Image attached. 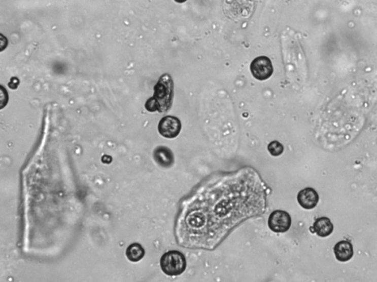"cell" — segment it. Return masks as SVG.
<instances>
[{
	"label": "cell",
	"instance_id": "3",
	"mask_svg": "<svg viewBox=\"0 0 377 282\" xmlns=\"http://www.w3.org/2000/svg\"><path fill=\"white\" fill-rule=\"evenodd\" d=\"M161 270L169 276L182 274L187 268L185 256L178 251H169L163 254L160 260Z\"/></svg>",
	"mask_w": 377,
	"mask_h": 282
},
{
	"label": "cell",
	"instance_id": "9",
	"mask_svg": "<svg viewBox=\"0 0 377 282\" xmlns=\"http://www.w3.org/2000/svg\"><path fill=\"white\" fill-rule=\"evenodd\" d=\"M334 252L336 259L339 262H347L353 257V246L349 241H339L334 246Z\"/></svg>",
	"mask_w": 377,
	"mask_h": 282
},
{
	"label": "cell",
	"instance_id": "11",
	"mask_svg": "<svg viewBox=\"0 0 377 282\" xmlns=\"http://www.w3.org/2000/svg\"><path fill=\"white\" fill-rule=\"evenodd\" d=\"M145 249L139 244H133L128 246L126 250V257L133 262H139L145 256Z\"/></svg>",
	"mask_w": 377,
	"mask_h": 282
},
{
	"label": "cell",
	"instance_id": "10",
	"mask_svg": "<svg viewBox=\"0 0 377 282\" xmlns=\"http://www.w3.org/2000/svg\"><path fill=\"white\" fill-rule=\"evenodd\" d=\"M313 229L319 237H326L332 234L334 230V226L329 218L321 217L316 220L313 224Z\"/></svg>",
	"mask_w": 377,
	"mask_h": 282
},
{
	"label": "cell",
	"instance_id": "2",
	"mask_svg": "<svg viewBox=\"0 0 377 282\" xmlns=\"http://www.w3.org/2000/svg\"><path fill=\"white\" fill-rule=\"evenodd\" d=\"M174 97V83L169 74L161 75L154 87L153 99L158 105V112H166L172 107Z\"/></svg>",
	"mask_w": 377,
	"mask_h": 282
},
{
	"label": "cell",
	"instance_id": "12",
	"mask_svg": "<svg viewBox=\"0 0 377 282\" xmlns=\"http://www.w3.org/2000/svg\"><path fill=\"white\" fill-rule=\"evenodd\" d=\"M267 150L272 156H277L281 155L283 153L284 146L280 142L277 141H271L267 146Z\"/></svg>",
	"mask_w": 377,
	"mask_h": 282
},
{
	"label": "cell",
	"instance_id": "4",
	"mask_svg": "<svg viewBox=\"0 0 377 282\" xmlns=\"http://www.w3.org/2000/svg\"><path fill=\"white\" fill-rule=\"evenodd\" d=\"M250 69L254 77L260 81L269 79L273 73L271 60L266 56H259L253 60Z\"/></svg>",
	"mask_w": 377,
	"mask_h": 282
},
{
	"label": "cell",
	"instance_id": "13",
	"mask_svg": "<svg viewBox=\"0 0 377 282\" xmlns=\"http://www.w3.org/2000/svg\"><path fill=\"white\" fill-rule=\"evenodd\" d=\"M145 109H146L148 111L151 112L158 111V110H159V109H158L157 103H156V100H155L153 97L150 98V99L147 101L146 103H145Z\"/></svg>",
	"mask_w": 377,
	"mask_h": 282
},
{
	"label": "cell",
	"instance_id": "8",
	"mask_svg": "<svg viewBox=\"0 0 377 282\" xmlns=\"http://www.w3.org/2000/svg\"><path fill=\"white\" fill-rule=\"evenodd\" d=\"M155 161L163 168H169L174 164V155L172 151L166 146H159L154 150Z\"/></svg>",
	"mask_w": 377,
	"mask_h": 282
},
{
	"label": "cell",
	"instance_id": "7",
	"mask_svg": "<svg viewBox=\"0 0 377 282\" xmlns=\"http://www.w3.org/2000/svg\"><path fill=\"white\" fill-rule=\"evenodd\" d=\"M297 199L301 208L312 210L317 206L319 202V195L314 189L306 187L298 193Z\"/></svg>",
	"mask_w": 377,
	"mask_h": 282
},
{
	"label": "cell",
	"instance_id": "1",
	"mask_svg": "<svg viewBox=\"0 0 377 282\" xmlns=\"http://www.w3.org/2000/svg\"><path fill=\"white\" fill-rule=\"evenodd\" d=\"M262 182L251 169L203 182L183 202L176 228L179 244L214 249L235 226L263 213Z\"/></svg>",
	"mask_w": 377,
	"mask_h": 282
},
{
	"label": "cell",
	"instance_id": "6",
	"mask_svg": "<svg viewBox=\"0 0 377 282\" xmlns=\"http://www.w3.org/2000/svg\"><path fill=\"white\" fill-rule=\"evenodd\" d=\"M158 130L160 135L164 138H176L181 133V120L172 115H166L160 120L158 125Z\"/></svg>",
	"mask_w": 377,
	"mask_h": 282
},
{
	"label": "cell",
	"instance_id": "14",
	"mask_svg": "<svg viewBox=\"0 0 377 282\" xmlns=\"http://www.w3.org/2000/svg\"><path fill=\"white\" fill-rule=\"evenodd\" d=\"M175 2H176V3H185V2H187V0H174Z\"/></svg>",
	"mask_w": 377,
	"mask_h": 282
},
{
	"label": "cell",
	"instance_id": "5",
	"mask_svg": "<svg viewBox=\"0 0 377 282\" xmlns=\"http://www.w3.org/2000/svg\"><path fill=\"white\" fill-rule=\"evenodd\" d=\"M291 223L290 214L283 210H276L269 216L268 226L274 232H286L290 229Z\"/></svg>",
	"mask_w": 377,
	"mask_h": 282
}]
</instances>
